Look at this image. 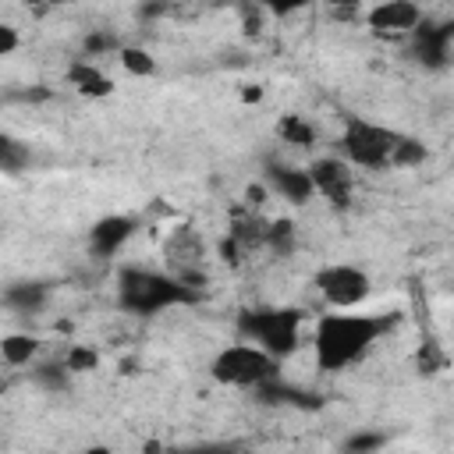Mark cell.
Instances as JSON below:
<instances>
[{"mask_svg": "<svg viewBox=\"0 0 454 454\" xmlns=\"http://www.w3.org/2000/svg\"><path fill=\"white\" fill-rule=\"evenodd\" d=\"M394 326V319L387 316H362V312H326L316 319L312 330V351H316V365L326 372H340L348 365H355L387 330Z\"/></svg>", "mask_w": 454, "mask_h": 454, "instance_id": "6da1fadb", "label": "cell"}, {"mask_svg": "<svg viewBox=\"0 0 454 454\" xmlns=\"http://www.w3.org/2000/svg\"><path fill=\"white\" fill-rule=\"evenodd\" d=\"M192 298L195 294L188 284H181L177 277L149 273V270H124L117 280V301L128 312H142V316H153V312L170 309V305H184Z\"/></svg>", "mask_w": 454, "mask_h": 454, "instance_id": "7a4b0ae2", "label": "cell"}, {"mask_svg": "<svg viewBox=\"0 0 454 454\" xmlns=\"http://www.w3.org/2000/svg\"><path fill=\"white\" fill-rule=\"evenodd\" d=\"M238 326L248 344L262 348L273 358L291 355L301 340V316L294 309H255V312H245Z\"/></svg>", "mask_w": 454, "mask_h": 454, "instance_id": "3957f363", "label": "cell"}, {"mask_svg": "<svg viewBox=\"0 0 454 454\" xmlns=\"http://www.w3.org/2000/svg\"><path fill=\"white\" fill-rule=\"evenodd\" d=\"M209 376L223 387H262L270 380H277V358L266 355L262 348L241 340V344H231L223 348L213 362H209Z\"/></svg>", "mask_w": 454, "mask_h": 454, "instance_id": "277c9868", "label": "cell"}, {"mask_svg": "<svg viewBox=\"0 0 454 454\" xmlns=\"http://www.w3.org/2000/svg\"><path fill=\"white\" fill-rule=\"evenodd\" d=\"M397 131L365 121V117H348L344 131H340V149H344V163L351 167H365V170H383L390 167V153L397 145Z\"/></svg>", "mask_w": 454, "mask_h": 454, "instance_id": "5b68a950", "label": "cell"}, {"mask_svg": "<svg viewBox=\"0 0 454 454\" xmlns=\"http://www.w3.org/2000/svg\"><path fill=\"white\" fill-rule=\"evenodd\" d=\"M369 273L351 266V262H333V266H323L316 273V291L323 294V301L337 312H351L358 309L365 298H369Z\"/></svg>", "mask_w": 454, "mask_h": 454, "instance_id": "8992f818", "label": "cell"}, {"mask_svg": "<svg viewBox=\"0 0 454 454\" xmlns=\"http://www.w3.org/2000/svg\"><path fill=\"white\" fill-rule=\"evenodd\" d=\"M365 21L380 35H404L422 25V7L411 0H383L365 11Z\"/></svg>", "mask_w": 454, "mask_h": 454, "instance_id": "52a82bcc", "label": "cell"}, {"mask_svg": "<svg viewBox=\"0 0 454 454\" xmlns=\"http://www.w3.org/2000/svg\"><path fill=\"white\" fill-rule=\"evenodd\" d=\"M305 174H309L312 188H316L323 199H330V202H337V206H348L355 177H351V167H348L344 160H337V156H323V160H316Z\"/></svg>", "mask_w": 454, "mask_h": 454, "instance_id": "ba28073f", "label": "cell"}, {"mask_svg": "<svg viewBox=\"0 0 454 454\" xmlns=\"http://www.w3.org/2000/svg\"><path fill=\"white\" fill-rule=\"evenodd\" d=\"M67 85H74V92H82L85 99H106L114 96V78L89 57H78L67 64Z\"/></svg>", "mask_w": 454, "mask_h": 454, "instance_id": "9c48e42d", "label": "cell"}, {"mask_svg": "<svg viewBox=\"0 0 454 454\" xmlns=\"http://www.w3.org/2000/svg\"><path fill=\"white\" fill-rule=\"evenodd\" d=\"M266 188H273L280 199H287V202H294V206H305V202L316 195L309 174H305L301 167H284V163H270V170H266Z\"/></svg>", "mask_w": 454, "mask_h": 454, "instance_id": "30bf717a", "label": "cell"}, {"mask_svg": "<svg viewBox=\"0 0 454 454\" xmlns=\"http://www.w3.org/2000/svg\"><path fill=\"white\" fill-rule=\"evenodd\" d=\"M131 231H135V220L131 216H103V220H96L92 223V231H89V245L99 252V255H114L128 238H131Z\"/></svg>", "mask_w": 454, "mask_h": 454, "instance_id": "8fae6325", "label": "cell"}, {"mask_svg": "<svg viewBox=\"0 0 454 454\" xmlns=\"http://www.w3.org/2000/svg\"><path fill=\"white\" fill-rule=\"evenodd\" d=\"M46 298H50V287L39 284V280H18V284H7V291L0 294V301H4L11 312H18V316H32V312H39V309L46 305Z\"/></svg>", "mask_w": 454, "mask_h": 454, "instance_id": "7c38bea8", "label": "cell"}, {"mask_svg": "<svg viewBox=\"0 0 454 454\" xmlns=\"http://www.w3.org/2000/svg\"><path fill=\"white\" fill-rule=\"evenodd\" d=\"M450 28L443 25V28H426V25H419L415 28V50H419V57L429 64V67H443L447 64V53H450Z\"/></svg>", "mask_w": 454, "mask_h": 454, "instance_id": "4fadbf2b", "label": "cell"}, {"mask_svg": "<svg viewBox=\"0 0 454 454\" xmlns=\"http://www.w3.org/2000/svg\"><path fill=\"white\" fill-rule=\"evenodd\" d=\"M39 355V337L35 333H7L0 337V358L7 365H28Z\"/></svg>", "mask_w": 454, "mask_h": 454, "instance_id": "5bb4252c", "label": "cell"}, {"mask_svg": "<svg viewBox=\"0 0 454 454\" xmlns=\"http://www.w3.org/2000/svg\"><path fill=\"white\" fill-rule=\"evenodd\" d=\"M277 135H280L284 142L298 145V149H305V145L316 142V128H312L305 117H298V114H284V117L277 121Z\"/></svg>", "mask_w": 454, "mask_h": 454, "instance_id": "9a60e30c", "label": "cell"}, {"mask_svg": "<svg viewBox=\"0 0 454 454\" xmlns=\"http://www.w3.org/2000/svg\"><path fill=\"white\" fill-rule=\"evenodd\" d=\"M117 60H121V67H124L128 74H135V78H153V74H156V57H153L149 50H142V46H121V50H117Z\"/></svg>", "mask_w": 454, "mask_h": 454, "instance_id": "2e32d148", "label": "cell"}, {"mask_svg": "<svg viewBox=\"0 0 454 454\" xmlns=\"http://www.w3.org/2000/svg\"><path fill=\"white\" fill-rule=\"evenodd\" d=\"M25 163H28V149L14 135L0 131V174H18L25 170Z\"/></svg>", "mask_w": 454, "mask_h": 454, "instance_id": "e0dca14e", "label": "cell"}, {"mask_svg": "<svg viewBox=\"0 0 454 454\" xmlns=\"http://www.w3.org/2000/svg\"><path fill=\"white\" fill-rule=\"evenodd\" d=\"M419 163H426V142L401 135L394 153H390V167H419Z\"/></svg>", "mask_w": 454, "mask_h": 454, "instance_id": "ac0fdd59", "label": "cell"}, {"mask_svg": "<svg viewBox=\"0 0 454 454\" xmlns=\"http://www.w3.org/2000/svg\"><path fill=\"white\" fill-rule=\"evenodd\" d=\"M262 245L273 248L277 255H287V252L294 248V223H291V220H273V223H266Z\"/></svg>", "mask_w": 454, "mask_h": 454, "instance_id": "d6986e66", "label": "cell"}, {"mask_svg": "<svg viewBox=\"0 0 454 454\" xmlns=\"http://www.w3.org/2000/svg\"><path fill=\"white\" fill-rule=\"evenodd\" d=\"M64 369H67L71 376H78V372H92V369H99V351L89 348V344H71L67 355H64Z\"/></svg>", "mask_w": 454, "mask_h": 454, "instance_id": "ffe728a7", "label": "cell"}, {"mask_svg": "<svg viewBox=\"0 0 454 454\" xmlns=\"http://www.w3.org/2000/svg\"><path fill=\"white\" fill-rule=\"evenodd\" d=\"M67 380H71V372L64 369V362L60 365H39L35 369V383H43L46 390H67Z\"/></svg>", "mask_w": 454, "mask_h": 454, "instance_id": "44dd1931", "label": "cell"}, {"mask_svg": "<svg viewBox=\"0 0 454 454\" xmlns=\"http://www.w3.org/2000/svg\"><path fill=\"white\" fill-rule=\"evenodd\" d=\"M380 447H383V436H380V433H358V436H351V440L344 443L348 454H372V450H380Z\"/></svg>", "mask_w": 454, "mask_h": 454, "instance_id": "7402d4cb", "label": "cell"}, {"mask_svg": "<svg viewBox=\"0 0 454 454\" xmlns=\"http://www.w3.org/2000/svg\"><path fill=\"white\" fill-rule=\"evenodd\" d=\"M18 43H21V35H18V28H14L11 21H0V57H7V53H14V50H18Z\"/></svg>", "mask_w": 454, "mask_h": 454, "instance_id": "603a6c76", "label": "cell"}, {"mask_svg": "<svg viewBox=\"0 0 454 454\" xmlns=\"http://www.w3.org/2000/svg\"><path fill=\"white\" fill-rule=\"evenodd\" d=\"M245 202L248 206H262L266 202V184H248L245 188Z\"/></svg>", "mask_w": 454, "mask_h": 454, "instance_id": "cb8c5ba5", "label": "cell"}, {"mask_svg": "<svg viewBox=\"0 0 454 454\" xmlns=\"http://www.w3.org/2000/svg\"><path fill=\"white\" fill-rule=\"evenodd\" d=\"M96 50H114V39H110V35H96V39H89V53H96Z\"/></svg>", "mask_w": 454, "mask_h": 454, "instance_id": "d4e9b609", "label": "cell"}, {"mask_svg": "<svg viewBox=\"0 0 454 454\" xmlns=\"http://www.w3.org/2000/svg\"><path fill=\"white\" fill-rule=\"evenodd\" d=\"M262 99V89L259 85H245L241 89V103H259Z\"/></svg>", "mask_w": 454, "mask_h": 454, "instance_id": "484cf974", "label": "cell"}, {"mask_svg": "<svg viewBox=\"0 0 454 454\" xmlns=\"http://www.w3.org/2000/svg\"><path fill=\"white\" fill-rule=\"evenodd\" d=\"M82 454H114V450H110V447H103V443H92V447H85Z\"/></svg>", "mask_w": 454, "mask_h": 454, "instance_id": "4316f807", "label": "cell"}]
</instances>
